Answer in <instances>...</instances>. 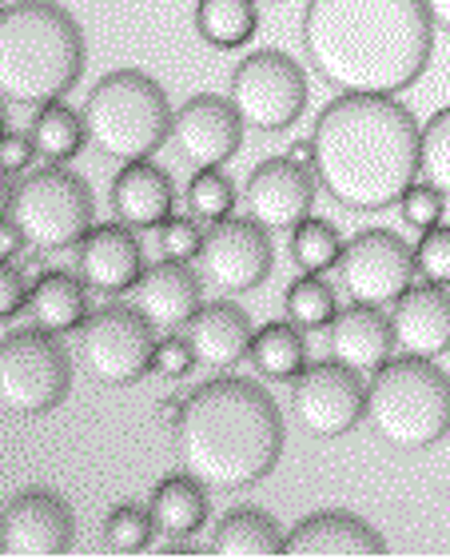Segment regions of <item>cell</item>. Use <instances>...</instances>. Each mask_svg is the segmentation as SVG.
Listing matches in <instances>:
<instances>
[{
  "label": "cell",
  "instance_id": "6da1fadb",
  "mask_svg": "<svg viewBox=\"0 0 450 559\" xmlns=\"http://www.w3.org/2000/svg\"><path fill=\"white\" fill-rule=\"evenodd\" d=\"M303 52L336 93L399 96L435 57L427 0H307Z\"/></svg>",
  "mask_w": 450,
  "mask_h": 559
},
{
  "label": "cell",
  "instance_id": "7c38bea8",
  "mask_svg": "<svg viewBox=\"0 0 450 559\" xmlns=\"http://www.w3.org/2000/svg\"><path fill=\"white\" fill-rule=\"evenodd\" d=\"M339 284L355 304L387 308L415 284V248L399 233L367 228L343 245L339 257Z\"/></svg>",
  "mask_w": 450,
  "mask_h": 559
},
{
  "label": "cell",
  "instance_id": "b9f144b4",
  "mask_svg": "<svg viewBox=\"0 0 450 559\" xmlns=\"http://www.w3.org/2000/svg\"><path fill=\"white\" fill-rule=\"evenodd\" d=\"M180 412H184V400H163L160 408H156V419H160L163 428H175V424H180Z\"/></svg>",
  "mask_w": 450,
  "mask_h": 559
},
{
  "label": "cell",
  "instance_id": "d6a6232c",
  "mask_svg": "<svg viewBox=\"0 0 450 559\" xmlns=\"http://www.w3.org/2000/svg\"><path fill=\"white\" fill-rule=\"evenodd\" d=\"M187 209L204 224L228 221L231 209H235V185H231V176L223 168H199L187 180Z\"/></svg>",
  "mask_w": 450,
  "mask_h": 559
},
{
  "label": "cell",
  "instance_id": "4dcf8cb0",
  "mask_svg": "<svg viewBox=\"0 0 450 559\" xmlns=\"http://www.w3.org/2000/svg\"><path fill=\"white\" fill-rule=\"evenodd\" d=\"M339 257H343V236L336 233V224L319 221V216H307V221L291 233V260H295L303 272L324 276V272L339 269Z\"/></svg>",
  "mask_w": 450,
  "mask_h": 559
},
{
  "label": "cell",
  "instance_id": "484cf974",
  "mask_svg": "<svg viewBox=\"0 0 450 559\" xmlns=\"http://www.w3.org/2000/svg\"><path fill=\"white\" fill-rule=\"evenodd\" d=\"M208 556L252 559V556H283V527L259 508H231L211 532Z\"/></svg>",
  "mask_w": 450,
  "mask_h": 559
},
{
  "label": "cell",
  "instance_id": "277c9868",
  "mask_svg": "<svg viewBox=\"0 0 450 559\" xmlns=\"http://www.w3.org/2000/svg\"><path fill=\"white\" fill-rule=\"evenodd\" d=\"M84 33L57 0H16L0 9V100L45 108L76 88Z\"/></svg>",
  "mask_w": 450,
  "mask_h": 559
},
{
  "label": "cell",
  "instance_id": "8992f818",
  "mask_svg": "<svg viewBox=\"0 0 450 559\" xmlns=\"http://www.w3.org/2000/svg\"><path fill=\"white\" fill-rule=\"evenodd\" d=\"M84 129L100 156L120 164L151 160L172 140V105L160 81L139 69H115L84 100Z\"/></svg>",
  "mask_w": 450,
  "mask_h": 559
},
{
  "label": "cell",
  "instance_id": "44dd1931",
  "mask_svg": "<svg viewBox=\"0 0 450 559\" xmlns=\"http://www.w3.org/2000/svg\"><path fill=\"white\" fill-rule=\"evenodd\" d=\"M115 221L127 228H160L175 209V188L172 176L156 168L151 160H132L120 168L108 192Z\"/></svg>",
  "mask_w": 450,
  "mask_h": 559
},
{
  "label": "cell",
  "instance_id": "74e56055",
  "mask_svg": "<svg viewBox=\"0 0 450 559\" xmlns=\"http://www.w3.org/2000/svg\"><path fill=\"white\" fill-rule=\"evenodd\" d=\"M196 352H192V344H187V336H163L160 344H156V372L163 376V380H184L192 368H196Z\"/></svg>",
  "mask_w": 450,
  "mask_h": 559
},
{
  "label": "cell",
  "instance_id": "d590c367",
  "mask_svg": "<svg viewBox=\"0 0 450 559\" xmlns=\"http://www.w3.org/2000/svg\"><path fill=\"white\" fill-rule=\"evenodd\" d=\"M399 212H403V224H411V228H418V233H427V228L442 224L447 197H442L435 185H427V180H415V185L403 192V200H399Z\"/></svg>",
  "mask_w": 450,
  "mask_h": 559
},
{
  "label": "cell",
  "instance_id": "f35d334b",
  "mask_svg": "<svg viewBox=\"0 0 450 559\" xmlns=\"http://www.w3.org/2000/svg\"><path fill=\"white\" fill-rule=\"evenodd\" d=\"M28 308V276L16 264L0 260V324Z\"/></svg>",
  "mask_w": 450,
  "mask_h": 559
},
{
  "label": "cell",
  "instance_id": "ac0fdd59",
  "mask_svg": "<svg viewBox=\"0 0 450 559\" xmlns=\"http://www.w3.org/2000/svg\"><path fill=\"white\" fill-rule=\"evenodd\" d=\"M394 348L403 356L439 360L450 352V292L439 284H411L391 304Z\"/></svg>",
  "mask_w": 450,
  "mask_h": 559
},
{
  "label": "cell",
  "instance_id": "f6af8a7d",
  "mask_svg": "<svg viewBox=\"0 0 450 559\" xmlns=\"http://www.w3.org/2000/svg\"><path fill=\"white\" fill-rule=\"evenodd\" d=\"M288 156H291V160H300V164H307V168H312V164H315V144H312V140H295Z\"/></svg>",
  "mask_w": 450,
  "mask_h": 559
},
{
  "label": "cell",
  "instance_id": "d6986e66",
  "mask_svg": "<svg viewBox=\"0 0 450 559\" xmlns=\"http://www.w3.org/2000/svg\"><path fill=\"white\" fill-rule=\"evenodd\" d=\"M139 272H144V248L136 240V228L100 224L81 240V280L93 292H105V296L132 292Z\"/></svg>",
  "mask_w": 450,
  "mask_h": 559
},
{
  "label": "cell",
  "instance_id": "ab89813d",
  "mask_svg": "<svg viewBox=\"0 0 450 559\" xmlns=\"http://www.w3.org/2000/svg\"><path fill=\"white\" fill-rule=\"evenodd\" d=\"M33 156H36L33 136H16V132H9V136L0 140V168H4V173H21V168H28Z\"/></svg>",
  "mask_w": 450,
  "mask_h": 559
},
{
  "label": "cell",
  "instance_id": "603a6c76",
  "mask_svg": "<svg viewBox=\"0 0 450 559\" xmlns=\"http://www.w3.org/2000/svg\"><path fill=\"white\" fill-rule=\"evenodd\" d=\"M252 336L255 332L247 312L231 300L199 304V312L187 320V344L196 352V360L208 368H235L240 360H247Z\"/></svg>",
  "mask_w": 450,
  "mask_h": 559
},
{
  "label": "cell",
  "instance_id": "5b68a950",
  "mask_svg": "<svg viewBox=\"0 0 450 559\" xmlns=\"http://www.w3.org/2000/svg\"><path fill=\"white\" fill-rule=\"evenodd\" d=\"M367 424L399 452H427L450 436V376L435 360L403 356L370 372Z\"/></svg>",
  "mask_w": 450,
  "mask_h": 559
},
{
  "label": "cell",
  "instance_id": "bcb514c9",
  "mask_svg": "<svg viewBox=\"0 0 450 559\" xmlns=\"http://www.w3.org/2000/svg\"><path fill=\"white\" fill-rule=\"evenodd\" d=\"M163 556H196V548L187 544V539H172V544H163Z\"/></svg>",
  "mask_w": 450,
  "mask_h": 559
},
{
  "label": "cell",
  "instance_id": "5bb4252c",
  "mask_svg": "<svg viewBox=\"0 0 450 559\" xmlns=\"http://www.w3.org/2000/svg\"><path fill=\"white\" fill-rule=\"evenodd\" d=\"M76 544V515L57 491L28 488L12 496L0 515L4 556H69Z\"/></svg>",
  "mask_w": 450,
  "mask_h": 559
},
{
  "label": "cell",
  "instance_id": "52a82bcc",
  "mask_svg": "<svg viewBox=\"0 0 450 559\" xmlns=\"http://www.w3.org/2000/svg\"><path fill=\"white\" fill-rule=\"evenodd\" d=\"M9 221L24 233V240L40 252L81 248V240L96 228L93 188L69 168H36L12 192Z\"/></svg>",
  "mask_w": 450,
  "mask_h": 559
},
{
  "label": "cell",
  "instance_id": "1f68e13d",
  "mask_svg": "<svg viewBox=\"0 0 450 559\" xmlns=\"http://www.w3.org/2000/svg\"><path fill=\"white\" fill-rule=\"evenodd\" d=\"M418 176L450 197V105L439 108L418 132Z\"/></svg>",
  "mask_w": 450,
  "mask_h": 559
},
{
  "label": "cell",
  "instance_id": "3957f363",
  "mask_svg": "<svg viewBox=\"0 0 450 559\" xmlns=\"http://www.w3.org/2000/svg\"><path fill=\"white\" fill-rule=\"evenodd\" d=\"M283 436L288 431L271 392L240 376H216L184 400L175 452L199 488L228 496L255 488L276 472Z\"/></svg>",
  "mask_w": 450,
  "mask_h": 559
},
{
  "label": "cell",
  "instance_id": "836d02e7",
  "mask_svg": "<svg viewBox=\"0 0 450 559\" xmlns=\"http://www.w3.org/2000/svg\"><path fill=\"white\" fill-rule=\"evenodd\" d=\"M156 536V527H151V515L139 512L136 503H115L112 512L105 520V548L112 556H136L144 551Z\"/></svg>",
  "mask_w": 450,
  "mask_h": 559
},
{
  "label": "cell",
  "instance_id": "f1b7e54d",
  "mask_svg": "<svg viewBox=\"0 0 450 559\" xmlns=\"http://www.w3.org/2000/svg\"><path fill=\"white\" fill-rule=\"evenodd\" d=\"M28 136H33L36 152H40L48 164L76 160V156H81V148L88 144L84 117H81V112H72L69 105H60V100H52V105H45V108H36Z\"/></svg>",
  "mask_w": 450,
  "mask_h": 559
},
{
  "label": "cell",
  "instance_id": "e0dca14e",
  "mask_svg": "<svg viewBox=\"0 0 450 559\" xmlns=\"http://www.w3.org/2000/svg\"><path fill=\"white\" fill-rule=\"evenodd\" d=\"M204 304V280L196 269H187L184 260H168L148 264L132 284V308L148 320L156 332H175L187 328V320L199 312Z\"/></svg>",
  "mask_w": 450,
  "mask_h": 559
},
{
  "label": "cell",
  "instance_id": "ffe728a7",
  "mask_svg": "<svg viewBox=\"0 0 450 559\" xmlns=\"http://www.w3.org/2000/svg\"><path fill=\"white\" fill-rule=\"evenodd\" d=\"M283 556H387V539L351 512H315L283 536Z\"/></svg>",
  "mask_w": 450,
  "mask_h": 559
},
{
  "label": "cell",
  "instance_id": "60d3db41",
  "mask_svg": "<svg viewBox=\"0 0 450 559\" xmlns=\"http://www.w3.org/2000/svg\"><path fill=\"white\" fill-rule=\"evenodd\" d=\"M24 245H28V240H24V233L16 228V224H12V221L0 224V260H12Z\"/></svg>",
  "mask_w": 450,
  "mask_h": 559
},
{
  "label": "cell",
  "instance_id": "8fae6325",
  "mask_svg": "<svg viewBox=\"0 0 450 559\" xmlns=\"http://www.w3.org/2000/svg\"><path fill=\"white\" fill-rule=\"evenodd\" d=\"M291 412L307 436L339 440L367 419V384L343 360L312 364L291 380Z\"/></svg>",
  "mask_w": 450,
  "mask_h": 559
},
{
  "label": "cell",
  "instance_id": "7bdbcfd3",
  "mask_svg": "<svg viewBox=\"0 0 450 559\" xmlns=\"http://www.w3.org/2000/svg\"><path fill=\"white\" fill-rule=\"evenodd\" d=\"M427 12L430 21H435V28L450 33V0H427Z\"/></svg>",
  "mask_w": 450,
  "mask_h": 559
},
{
  "label": "cell",
  "instance_id": "7dc6e473",
  "mask_svg": "<svg viewBox=\"0 0 450 559\" xmlns=\"http://www.w3.org/2000/svg\"><path fill=\"white\" fill-rule=\"evenodd\" d=\"M9 136V112H4V100H0V140Z\"/></svg>",
  "mask_w": 450,
  "mask_h": 559
},
{
  "label": "cell",
  "instance_id": "ee69618b",
  "mask_svg": "<svg viewBox=\"0 0 450 559\" xmlns=\"http://www.w3.org/2000/svg\"><path fill=\"white\" fill-rule=\"evenodd\" d=\"M12 192H16V188L9 185V173H4V168H0V224L9 221V209H12Z\"/></svg>",
  "mask_w": 450,
  "mask_h": 559
},
{
  "label": "cell",
  "instance_id": "d4e9b609",
  "mask_svg": "<svg viewBox=\"0 0 450 559\" xmlns=\"http://www.w3.org/2000/svg\"><path fill=\"white\" fill-rule=\"evenodd\" d=\"M28 312H33L36 328H45L52 336L81 332L84 320L93 316L88 312V284L72 272H45L28 288Z\"/></svg>",
  "mask_w": 450,
  "mask_h": 559
},
{
  "label": "cell",
  "instance_id": "4fadbf2b",
  "mask_svg": "<svg viewBox=\"0 0 450 559\" xmlns=\"http://www.w3.org/2000/svg\"><path fill=\"white\" fill-rule=\"evenodd\" d=\"M271 240L267 228L255 221H216L204 233V248H199V269L220 292L235 296V292H252L271 276Z\"/></svg>",
  "mask_w": 450,
  "mask_h": 559
},
{
  "label": "cell",
  "instance_id": "f546056e",
  "mask_svg": "<svg viewBox=\"0 0 450 559\" xmlns=\"http://www.w3.org/2000/svg\"><path fill=\"white\" fill-rule=\"evenodd\" d=\"M283 308H288L291 324L312 328V332L331 328V320L339 316L336 292L327 288L324 276H312V272H303L295 284H288V292H283Z\"/></svg>",
  "mask_w": 450,
  "mask_h": 559
},
{
  "label": "cell",
  "instance_id": "30bf717a",
  "mask_svg": "<svg viewBox=\"0 0 450 559\" xmlns=\"http://www.w3.org/2000/svg\"><path fill=\"white\" fill-rule=\"evenodd\" d=\"M156 328L136 308H100L81 328V360L96 384L127 388L156 372Z\"/></svg>",
  "mask_w": 450,
  "mask_h": 559
},
{
  "label": "cell",
  "instance_id": "4316f807",
  "mask_svg": "<svg viewBox=\"0 0 450 559\" xmlns=\"http://www.w3.org/2000/svg\"><path fill=\"white\" fill-rule=\"evenodd\" d=\"M247 360H252V368L264 376V380L291 384V380L307 368V344H303L295 324H264L252 336Z\"/></svg>",
  "mask_w": 450,
  "mask_h": 559
},
{
  "label": "cell",
  "instance_id": "9c48e42d",
  "mask_svg": "<svg viewBox=\"0 0 450 559\" xmlns=\"http://www.w3.org/2000/svg\"><path fill=\"white\" fill-rule=\"evenodd\" d=\"M228 100L240 112L243 129L283 132L307 108V76L288 52L259 48V52H252V57H243L235 64Z\"/></svg>",
  "mask_w": 450,
  "mask_h": 559
},
{
  "label": "cell",
  "instance_id": "c3c4849f",
  "mask_svg": "<svg viewBox=\"0 0 450 559\" xmlns=\"http://www.w3.org/2000/svg\"><path fill=\"white\" fill-rule=\"evenodd\" d=\"M0 556H4V548H0Z\"/></svg>",
  "mask_w": 450,
  "mask_h": 559
},
{
  "label": "cell",
  "instance_id": "9a60e30c",
  "mask_svg": "<svg viewBox=\"0 0 450 559\" xmlns=\"http://www.w3.org/2000/svg\"><path fill=\"white\" fill-rule=\"evenodd\" d=\"M315 173L307 164L291 156H271L255 164L247 185H243V204L252 212L255 224H264L267 233H295L315 204Z\"/></svg>",
  "mask_w": 450,
  "mask_h": 559
},
{
  "label": "cell",
  "instance_id": "cb8c5ba5",
  "mask_svg": "<svg viewBox=\"0 0 450 559\" xmlns=\"http://www.w3.org/2000/svg\"><path fill=\"white\" fill-rule=\"evenodd\" d=\"M148 515L160 539H196L208 524V488H199L187 472L160 479L151 488Z\"/></svg>",
  "mask_w": 450,
  "mask_h": 559
},
{
  "label": "cell",
  "instance_id": "7a4b0ae2",
  "mask_svg": "<svg viewBox=\"0 0 450 559\" xmlns=\"http://www.w3.org/2000/svg\"><path fill=\"white\" fill-rule=\"evenodd\" d=\"M418 120L394 96L339 93L315 117L312 173L343 209L382 212L418 176Z\"/></svg>",
  "mask_w": 450,
  "mask_h": 559
},
{
  "label": "cell",
  "instance_id": "83f0119b",
  "mask_svg": "<svg viewBox=\"0 0 450 559\" xmlns=\"http://www.w3.org/2000/svg\"><path fill=\"white\" fill-rule=\"evenodd\" d=\"M196 33L211 48H243L259 33V0H196Z\"/></svg>",
  "mask_w": 450,
  "mask_h": 559
},
{
  "label": "cell",
  "instance_id": "ba28073f",
  "mask_svg": "<svg viewBox=\"0 0 450 559\" xmlns=\"http://www.w3.org/2000/svg\"><path fill=\"white\" fill-rule=\"evenodd\" d=\"M72 392V360L45 328H21L0 340V412L48 416Z\"/></svg>",
  "mask_w": 450,
  "mask_h": 559
},
{
  "label": "cell",
  "instance_id": "e575fe53",
  "mask_svg": "<svg viewBox=\"0 0 450 559\" xmlns=\"http://www.w3.org/2000/svg\"><path fill=\"white\" fill-rule=\"evenodd\" d=\"M415 272L427 284H439V288H450V228L447 224H435L423 233L415 248Z\"/></svg>",
  "mask_w": 450,
  "mask_h": 559
},
{
  "label": "cell",
  "instance_id": "8d00e7d4",
  "mask_svg": "<svg viewBox=\"0 0 450 559\" xmlns=\"http://www.w3.org/2000/svg\"><path fill=\"white\" fill-rule=\"evenodd\" d=\"M199 248H204V228L196 224V216H168L160 224V252L168 260H199Z\"/></svg>",
  "mask_w": 450,
  "mask_h": 559
},
{
  "label": "cell",
  "instance_id": "2e32d148",
  "mask_svg": "<svg viewBox=\"0 0 450 559\" xmlns=\"http://www.w3.org/2000/svg\"><path fill=\"white\" fill-rule=\"evenodd\" d=\"M243 144V120L231 100L211 93L192 96L172 117L175 156L199 173V168H223Z\"/></svg>",
  "mask_w": 450,
  "mask_h": 559
},
{
  "label": "cell",
  "instance_id": "7402d4cb",
  "mask_svg": "<svg viewBox=\"0 0 450 559\" xmlns=\"http://www.w3.org/2000/svg\"><path fill=\"white\" fill-rule=\"evenodd\" d=\"M331 360H343L355 372H375L391 360L394 352V328L375 304H355L331 320Z\"/></svg>",
  "mask_w": 450,
  "mask_h": 559
}]
</instances>
